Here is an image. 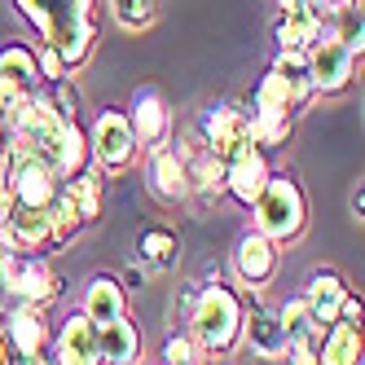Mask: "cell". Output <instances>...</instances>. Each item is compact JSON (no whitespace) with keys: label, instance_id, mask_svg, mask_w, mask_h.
Here are the masks:
<instances>
[{"label":"cell","instance_id":"d590c367","mask_svg":"<svg viewBox=\"0 0 365 365\" xmlns=\"http://www.w3.org/2000/svg\"><path fill=\"white\" fill-rule=\"evenodd\" d=\"M31 88H18L9 80H0V133H9V128L18 123V110H22V97H27Z\"/></svg>","mask_w":365,"mask_h":365},{"label":"cell","instance_id":"2e32d148","mask_svg":"<svg viewBox=\"0 0 365 365\" xmlns=\"http://www.w3.org/2000/svg\"><path fill=\"white\" fill-rule=\"evenodd\" d=\"M5 242L14 251H48L53 247V220H48V207H27L14 202V212L5 220Z\"/></svg>","mask_w":365,"mask_h":365},{"label":"cell","instance_id":"f1b7e54d","mask_svg":"<svg viewBox=\"0 0 365 365\" xmlns=\"http://www.w3.org/2000/svg\"><path fill=\"white\" fill-rule=\"evenodd\" d=\"M159 14H163V0H110V18H115V27L133 31V36L150 31L154 22H159Z\"/></svg>","mask_w":365,"mask_h":365},{"label":"cell","instance_id":"277c9868","mask_svg":"<svg viewBox=\"0 0 365 365\" xmlns=\"http://www.w3.org/2000/svg\"><path fill=\"white\" fill-rule=\"evenodd\" d=\"M0 291L9 299H31V304H58L66 282L58 277V269L44 259V251H14L0 264Z\"/></svg>","mask_w":365,"mask_h":365},{"label":"cell","instance_id":"d6a6232c","mask_svg":"<svg viewBox=\"0 0 365 365\" xmlns=\"http://www.w3.org/2000/svg\"><path fill=\"white\" fill-rule=\"evenodd\" d=\"M277 322H282V330H286V344H291L295 334H304V330H312V326H322V322H312V308H308V299H304V295L282 299Z\"/></svg>","mask_w":365,"mask_h":365},{"label":"cell","instance_id":"8fae6325","mask_svg":"<svg viewBox=\"0 0 365 365\" xmlns=\"http://www.w3.org/2000/svg\"><path fill=\"white\" fill-rule=\"evenodd\" d=\"M277 269H282V242H273L259 229H247L238 238V247H233V273H238V282L259 291V286H269L277 277Z\"/></svg>","mask_w":365,"mask_h":365},{"label":"cell","instance_id":"5bb4252c","mask_svg":"<svg viewBox=\"0 0 365 365\" xmlns=\"http://www.w3.org/2000/svg\"><path fill=\"white\" fill-rule=\"evenodd\" d=\"M48 361H62V365H97V322L80 312L58 326V334L48 339Z\"/></svg>","mask_w":365,"mask_h":365},{"label":"cell","instance_id":"44dd1931","mask_svg":"<svg viewBox=\"0 0 365 365\" xmlns=\"http://www.w3.org/2000/svg\"><path fill=\"white\" fill-rule=\"evenodd\" d=\"M176 150H180V159H185L190 190H198V194H225V159H216V154L207 150L198 137L185 141V145L176 141Z\"/></svg>","mask_w":365,"mask_h":365},{"label":"cell","instance_id":"4fadbf2b","mask_svg":"<svg viewBox=\"0 0 365 365\" xmlns=\"http://www.w3.org/2000/svg\"><path fill=\"white\" fill-rule=\"evenodd\" d=\"M273 163H269V150H259V145H242L233 159H225V194L229 198H238L242 207L255 202V194L264 190V180H269Z\"/></svg>","mask_w":365,"mask_h":365},{"label":"cell","instance_id":"ffe728a7","mask_svg":"<svg viewBox=\"0 0 365 365\" xmlns=\"http://www.w3.org/2000/svg\"><path fill=\"white\" fill-rule=\"evenodd\" d=\"M291 128H295V110L286 106H251L247 110V141L259 150H277L291 141Z\"/></svg>","mask_w":365,"mask_h":365},{"label":"cell","instance_id":"d6986e66","mask_svg":"<svg viewBox=\"0 0 365 365\" xmlns=\"http://www.w3.org/2000/svg\"><path fill=\"white\" fill-rule=\"evenodd\" d=\"M348 291H352V286H348V277L339 273V269H312L308 282H304V299L312 308V322L330 326L339 317V304H344Z\"/></svg>","mask_w":365,"mask_h":365},{"label":"cell","instance_id":"52a82bcc","mask_svg":"<svg viewBox=\"0 0 365 365\" xmlns=\"http://www.w3.org/2000/svg\"><path fill=\"white\" fill-rule=\"evenodd\" d=\"M356 66H361V58L352 53L344 40H334V36H330V22H326L322 36L312 40V48H308L312 93H317V97H334V93H344V88L356 80Z\"/></svg>","mask_w":365,"mask_h":365},{"label":"cell","instance_id":"3957f363","mask_svg":"<svg viewBox=\"0 0 365 365\" xmlns=\"http://www.w3.org/2000/svg\"><path fill=\"white\" fill-rule=\"evenodd\" d=\"M304 225H308V198L299 190V180L291 172H269L264 190L251 202V229L269 233L273 242L286 247L304 233Z\"/></svg>","mask_w":365,"mask_h":365},{"label":"cell","instance_id":"7a4b0ae2","mask_svg":"<svg viewBox=\"0 0 365 365\" xmlns=\"http://www.w3.org/2000/svg\"><path fill=\"white\" fill-rule=\"evenodd\" d=\"M242 317H247V304L233 286L198 282V299L185 322H190V334L207 348V356H229L242 344Z\"/></svg>","mask_w":365,"mask_h":365},{"label":"cell","instance_id":"30bf717a","mask_svg":"<svg viewBox=\"0 0 365 365\" xmlns=\"http://www.w3.org/2000/svg\"><path fill=\"white\" fill-rule=\"evenodd\" d=\"M128 123L137 133V145L150 150L159 141H172V128H176V115H172V101L163 97L159 84H141L133 93V106H128Z\"/></svg>","mask_w":365,"mask_h":365},{"label":"cell","instance_id":"d4e9b609","mask_svg":"<svg viewBox=\"0 0 365 365\" xmlns=\"http://www.w3.org/2000/svg\"><path fill=\"white\" fill-rule=\"evenodd\" d=\"M62 190H66V198L80 207V216H84V225H93L97 216H101V194H106V172L101 168H80L75 176H66L62 180Z\"/></svg>","mask_w":365,"mask_h":365},{"label":"cell","instance_id":"4316f807","mask_svg":"<svg viewBox=\"0 0 365 365\" xmlns=\"http://www.w3.org/2000/svg\"><path fill=\"white\" fill-rule=\"evenodd\" d=\"M58 168V176L66 180V176H75L80 168H88L93 163V150H88V133H84V123L80 119H66V128H62V141H58V150H53V159H48Z\"/></svg>","mask_w":365,"mask_h":365},{"label":"cell","instance_id":"e0dca14e","mask_svg":"<svg viewBox=\"0 0 365 365\" xmlns=\"http://www.w3.org/2000/svg\"><path fill=\"white\" fill-rule=\"evenodd\" d=\"M80 308H84V317H93L97 326H106L115 317H128V286H123V277H115V273H93L88 286H84Z\"/></svg>","mask_w":365,"mask_h":365},{"label":"cell","instance_id":"1f68e13d","mask_svg":"<svg viewBox=\"0 0 365 365\" xmlns=\"http://www.w3.org/2000/svg\"><path fill=\"white\" fill-rule=\"evenodd\" d=\"M247 106H286V110H295V106H291V93H286V80H282L273 66L255 80V88H251V97H247Z\"/></svg>","mask_w":365,"mask_h":365},{"label":"cell","instance_id":"cb8c5ba5","mask_svg":"<svg viewBox=\"0 0 365 365\" xmlns=\"http://www.w3.org/2000/svg\"><path fill=\"white\" fill-rule=\"evenodd\" d=\"M361 348H365V339H361V322H344V317H334L322 334V352L317 361L322 365H356L361 361Z\"/></svg>","mask_w":365,"mask_h":365},{"label":"cell","instance_id":"e575fe53","mask_svg":"<svg viewBox=\"0 0 365 365\" xmlns=\"http://www.w3.org/2000/svg\"><path fill=\"white\" fill-rule=\"evenodd\" d=\"M36 66H40V84H58V80H66V75H71V66L62 62V53H58L53 44H44V40L36 48Z\"/></svg>","mask_w":365,"mask_h":365},{"label":"cell","instance_id":"7c38bea8","mask_svg":"<svg viewBox=\"0 0 365 365\" xmlns=\"http://www.w3.org/2000/svg\"><path fill=\"white\" fill-rule=\"evenodd\" d=\"M326 18L317 14L312 0H277V18H273V44L277 48H299L308 53L312 40L322 36Z\"/></svg>","mask_w":365,"mask_h":365},{"label":"cell","instance_id":"74e56055","mask_svg":"<svg viewBox=\"0 0 365 365\" xmlns=\"http://www.w3.org/2000/svg\"><path fill=\"white\" fill-rule=\"evenodd\" d=\"M9 154H14L9 150V137L0 133V180H9Z\"/></svg>","mask_w":365,"mask_h":365},{"label":"cell","instance_id":"f546056e","mask_svg":"<svg viewBox=\"0 0 365 365\" xmlns=\"http://www.w3.org/2000/svg\"><path fill=\"white\" fill-rule=\"evenodd\" d=\"M48 220H53V247L75 242L80 229H84V216H80V207L66 198V190H58L53 198H48Z\"/></svg>","mask_w":365,"mask_h":365},{"label":"cell","instance_id":"484cf974","mask_svg":"<svg viewBox=\"0 0 365 365\" xmlns=\"http://www.w3.org/2000/svg\"><path fill=\"white\" fill-rule=\"evenodd\" d=\"M273 71L286 80V93H291V106L304 110L312 97V75H308V53H299V48H277V58H273Z\"/></svg>","mask_w":365,"mask_h":365},{"label":"cell","instance_id":"9c48e42d","mask_svg":"<svg viewBox=\"0 0 365 365\" xmlns=\"http://www.w3.org/2000/svg\"><path fill=\"white\" fill-rule=\"evenodd\" d=\"M194 137L216 154V159H233L242 145H247V106L238 101H216L198 115Z\"/></svg>","mask_w":365,"mask_h":365},{"label":"cell","instance_id":"83f0119b","mask_svg":"<svg viewBox=\"0 0 365 365\" xmlns=\"http://www.w3.org/2000/svg\"><path fill=\"white\" fill-rule=\"evenodd\" d=\"M0 80H9L18 88H40V66H36V48L22 44V40H9L0 48Z\"/></svg>","mask_w":365,"mask_h":365},{"label":"cell","instance_id":"ac0fdd59","mask_svg":"<svg viewBox=\"0 0 365 365\" xmlns=\"http://www.w3.org/2000/svg\"><path fill=\"white\" fill-rule=\"evenodd\" d=\"M242 344L255 356H264V361H286V330L277 322V312H269L264 304L247 308V317H242Z\"/></svg>","mask_w":365,"mask_h":365},{"label":"cell","instance_id":"836d02e7","mask_svg":"<svg viewBox=\"0 0 365 365\" xmlns=\"http://www.w3.org/2000/svg\"><path fill=\"white\" fill-rule=\"evenodd\" d=\"M44 88H48V97H53V106H58V115H62V119H80V110H84V93L75 88L71 80L44 84Z\"/></svg>","mask_w":365,"mask_h":365},{"label":"cell","instance_id":"7402d4cb","mask_svg":"<svg viewBox=\"0 0 365 365\" xmlns=\"http://www.w3.org/2000/svg\"><path fill=\"white\" fill-rule=\"evenodd\" d=\"M133 255H137L141 269H150V273H168L176 259H180V238H176L168 225H145V229L137 233Z\"/></svg>","mask_w":365,"mask_h":365},{"label":"cell","instance_id":"ba28073f","mask_svg":"<svg viewBox=\"0 0 365 365\" xmlns=\"http://www.w3.org/2000/svg\"><path fill=\"white\" fill-rule=\"evenodd\" d=\"M9 150H14L9 154V194H14V202L48 207V198L62 190L58 168L36 150H22V145H9Z\"/></svg>","mask_w":365,"mask_h":365},{"label":"cell","instance_id":"603a6c76","mask_svg":"<svg viewBox=\"0 0 365 365\" xmlns=\"http://www.w3.org/2000/svg\"><path fill=\"white\" fill-rule=\"evenodd\" d=\"M137 356H141V330L128 322V317H115L106 326H97V361L133 365Z\"/></svg>","mask_w":365,"mask_h":365},{"label":"cell","instance_id":"f35d334b","mask_svg":"<svg viewBox=\"0 0 365 365\" xmlns=\"http://www.w3.org/2000/svg\"><path fill=\"white\" fill-rule=\"evenodd\" d=\"M312 5H317V14H322V18H330L339 5H348V0H312Z\"/></svg>","mask_w":365,"mask_h":365},{"label":"cell","instance_id":"9a60e30c","mask_svg":"<svg viewBox=\"0 0 365 365\" xmlns=\"http://www.w3.org/2000/svg\"><path fill=\"white\" fill-rule=\"evenodd\" d=\"M150 190L159 194L163 202H185L194 190H190V172H185V159H180L176 141H159L150 145Z\"/></svg>","mask_w":365,"mask_h":365},{"label":"cell","instance_id":"8d00e7d4","mask_svg":"<svg viewBox=\"0 0 365 365\" xmlns=\"http://www.w3.org/2000/svg\"><path fill=\"white\" fill-rule=\"evenodd\" d=\"M194 299H198V282H185V286H180V291H176V312H180V322L190 317Z\"/></svg>","mask_w":365,"mask_h":365},{"label":"cell","instance_id":"6da1fadb","mask_svg":"<svg viewBox=\"0 0 365 365\" xmlns=\"http://www.w3.org/2000/svg\"><path fill=\"white\" fill-rule=\"evenodd\" d=\"M18 9L71 71L88 62L101 27V0H18Z\"/></svg>","mask_w":365,"mask_h":365},{"label":"cell","instance_id":"ab89813d","mask_svg":"<svg viewBox=\"0 0 365 365\" xmlns=\"http://www.w3.org/2000/svg\"><path fill=\"white\" fill-rule=\"evenodd\" d=\"M5 361H14V352H9V339H5V330H0V365Z\"/></svg>","mask_w":365,"mask_h":365},{"label":"cell","instance_id":"4dcf8cb0","mask_svg":"<svg viewBox=\"0 0 365 365\" xmlns=\"http://www.w3.org/2000/svg\"><path fill=\"white\" fill-rule=\"evenodd\" d=\"M159 361H168V365H198V361H207V348L198 344L190 330H172V334L163 339Z\"/></svg>","mask_w":365,"mask_h":365},{"label":"cell","instance_id":"5b68a950","mask_svg":"<svg viewBox=\"0 0 365 365\" xmlns=\"http://www.w3.org/2000/svg\"><path fill=\"white\" fill-rule=\"evenodd\" d=\"M88 150H93V163L106 172V176H119L137 163V133L133 123H128V110L123 106H101L93 128H88Z\"/></svg>","mask_w":365,"mask_h":365},{"label":"cell","instance_id":"8992f818","mask_svg":"<svg viewBox=\"0 0 365 365\" xmlns=\"http://www.w3.org/2000/svg\"><path fill=\"white\" fill-rule=\"evenodd\" d=\"M0 330L9 339L14 361H48V308L31 299H14L9 308H0Z\"/></svg>","mask_w":365,"mask_h":365}]
</instances>
